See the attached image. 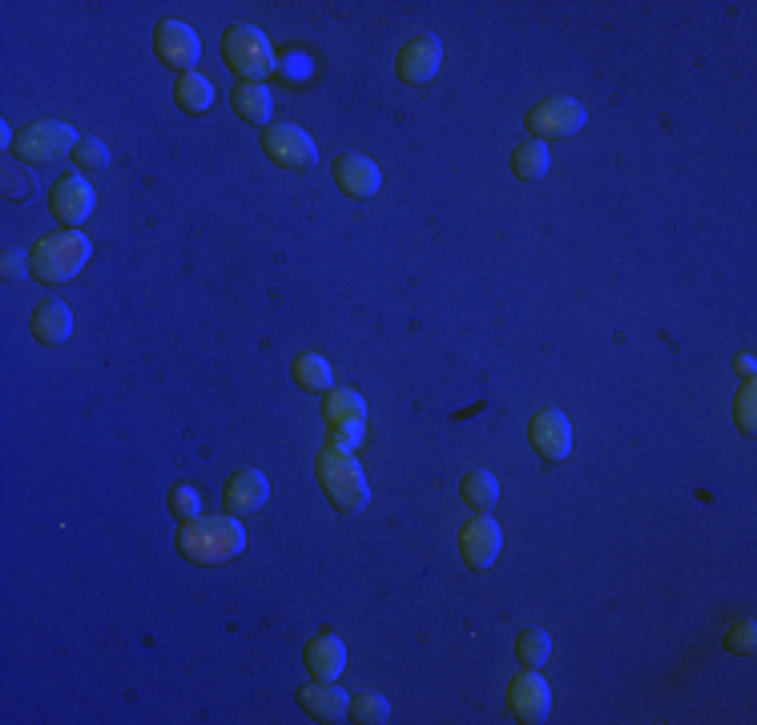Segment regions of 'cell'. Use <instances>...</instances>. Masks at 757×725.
<instances>
[{
    "instance_id": "23",
    "label": "cell",
    "mask_w": 757,
    "mask_h": 725,
    "mask_svg": "<svg viewBox=\"0 0 757 725\" xmlns=\"http://www.w3.org/2000/svg\"><path fill=\"white\" fill-rule=\"evenodd\" d=\"M295 383L303 391H331L335 383V371L323 355H298L295 359Z\"/></svg>"
},
{
    "instance_id": "9",
    "label": "cell",
    "mask_w": 757,
    "mask_h": 725,
    "mask_svg": "<svg viewBox=\"0 0 757 725\" xmlns=\"http://www.w3.org/2000/svg\"><path fill=\"white\" fill-rule=\"evenodd\" d=\"M508 709L528 725L544 722L548 709H552V694H548V682L540 677V669L515 673L508 682Z\"/></svg>"
},
{
    "instance_id": "31",
    "label": "cell",
    "mask_w": 757,
    "mask_h": 725,
    "mask_svg": "<svg viewBox=\"0 0 757 725\" xmlns=\"http://www.w3.org/2000/svg\"><path fill=\"white\" fill-rule=\"evenodd\" d=\"M754 641H757L754 620H741V625H737V629H729V637H726L729 649L741 653V657H749V653H754Z\"/></svg>"
},
{
    "instance_id": "28",
    "label": "cell",
    "mask_w": 757,
    "mask_h": 725,
    "mask_svg": "<svg viewBox=\"0 0 757 725\" xmlns=\"http://www.w3.org/2000/svg\"><path fill=\"white\" fill-rule=\"evenodd\" d=\"M169 508H174V516H178L181 525H186V520H194V516H201V500H198V492H194L189 483L169 488Z\"/></svg>"
},
{
    "instance_id": "29",
    "label": "cell",
    "mask_w": 757,
    "mask_h": 725,
    "mask_svg": "<svg viewBox=\"0 0 757 725\" xmlns=\"http://www.w3.org/2000/svg\"><path fill=\"white\" fill-rule=\"evenodd\" d=\"M37 194V178L29 169H4V198L9 202H24Z\"/></svg>"
},
{
    "instance_id": "17",
    "label": "cell",
    "mask_w": 757,
    "mask_h": 725,
    "mask_svg": "<svg viewBox=\"0 0 757 725\" xmlns=\"http://www.w3.org/2000/svg\"><path fill=\"white\" fill-rule=\"evenodd\" d=\"M298 702H303L306 714L318 717V722H347V714H351L347 694H343L338 685H331V682L306 685L303 694H298Z\"/></svg>"
},
{
    "instance_id": "12",
    "label": "cell",
    "mask_w": 757,
    "mask_h": 725,
    "mask_svg": "<svg viewBox=\"0 0 757 725\" xmlns=\"http://www.w3.org/2000/svg\"><path fill=\"white\" fill-rule=\"evenodd\" d=\"M94 202H97L94 186H89L81 174H65V178L53 186V202H49V206H53L57 222H65L69 231H77V226L94 214Z\"/></svg>"
},
{
    "instance_id": "21",
    "label": "cell",
    "mask_w": 757,
    "mask_h": 725,
    "mask_svg": "<svg viewBox=\"0 0 757 725\" xmlns=\"http://www.w3.org/2000/svg\"><path fill=\"white\" fill-rule=\"evenodd\" d=\"M512 174L520 182H540L548 174V146L540 137H528L512 149Z\"/></svg>"
},
{
    "instance_id": "7",
    "label": "cell",
    "mask_w": 757,
    "mask_h": 725,
    "mask_svg": "<svg viewBox=\"0 0 757 725\" xmlns=\"http://www.w3.org/2000/svg\"><path fill=\"white\" fill-rule=\"evenodd\" d=\"M584 106L580 101H572V97H552V101H540V106L528 109V129H532V137H568L577 134L580 126H584Z\"/></svg>"
},
{
    "instance_id": "14",
    "label": "cell",
    "mask_w": 757,
    "mask_h": 725,
    "mask_svg": "<svg viewBox=\"0 0 757 725\" xmlns=\"http://www.w3.org/2000/svg\"><path fill=\"white\" fill-rule=\"evenodd\" d=\"M335 182L351 198H371V194H378V186H383V169L371 158H363V154H343V158L335 161Z\"/></svg>"
},
{
    "instance_id": "33",
    "label": "cell",
    "mask_w": 757,
    "mask_h": 725,
    "mask_svg": "<svg viewBox=\"0 0 757 725\" xmlns=\"http://www.w3.org/2000/svg\"><path fill=\"white\" fill-rule=\"evenodd\" d=\"M734 368H737V375H741V379H754V371H757V359H754V355H749V351H746V355H737V363H734Z\"/></svg>"
},
{
    "instance_id": "2",
    "label": "cell",
    "mask_w": 757,
    "mask_h": 725,
    "mask_svg": "<svg viewBox=\"0 0 757 725\" xmlns=\"http://www.w3.org/2000/svg\"><path fill=\"white\" fill-rule=\"evenodd\" d=\"M94 258V246H89V234L81 231H53V234H41V238L32 242L29 251V266H32V278H41V283L57 286V283H69L77 274L89 266Z\"/></svg>"
},
{
    "instance_id": "11",
    "label": "cell",
    "mask_w": 757,
    "mask_h": 725,
    "mask_svg": "<svg viewBox=\"0 0 757 725\" xmlns=\"http://www.w3.org/2000/svg\"><path fill=\"white\" fill-rule=\"evenodd\" d=\"M528 440L540 452V460H568V452H572V423L557 408H544L528 423Z\"/></svg>"
},
{
    "instance_id": "22",
    "label": "cell",
    "mask_w": 757,
    "mask_h": 725,
    "mask_svg": "<svg viewBox=\"0 0 757 725\" xmlns=\"http://www.w3.org/2000/svg\"><path fill=\"white\" fill-rule=\"evenodd\" d=\"M174 97H178V106L186 109V114H206V109L214 106V85L201 74H181Z\"/></svg>"
},
{
    "instance_id": "27",
    "label": "cell",
    "mask_w": 757,
    "mask_h": 725,
    "mask_svg": "<svg viewBox=\"0 0 757 725\" xmlns=\"http://www.w3.org/2000/svg\"><path fill=\"white\" fill-rule=\"evenodd\" d=\"M73 158H77V169H106L109 166V149L101 137H81L73 149Z\"/></svg>"
},
{
    "instance_id": "19",
    "label": "cell",
    "mask_w": 757,
    "mask_h": 725,
    "mask_svg": "<svg viewBox=\"0 0 757 725\" xmlns=\"http://www.w3.org/2000/svg\"><path fill=\"white\" fill-rule=\"evenodd\" d=\"M323 420L331 423V428H363V420H367V403H363V395L351 388H338L326 395L323 403Z\"/></svg>"
},
{
    "instance_id": "24",
    "label": "cell",
    "mask_w": 757,
    "mask_h": 725,
    "mask_svg": "<svg viewBox=\"0 0 757 725\" xmlns=\"http://www.w3.org/2000/svg\"><path fill=\"white\" fill-rule=\"evenodd\" d=\"M463 500L475 508V512H488V508H495V500H500V483H495L492 472H468L463 476Z\"/></svg>"
},
{
    "instance_id": "10",
    "label": "cell",
    "mask_w": 757,
    "mask_h": 725,
    "mask_svg": "<svg viewBox=\"0 0 757 725\" xmlns=\"http://www.w3.org/2000/svg\"><path fill=\"white\" fill-rule=\"evenodd\" d=\"M500 545H504V532L495 525L492 516H472L460 532V552L468 568H492L495 557H500Z\"/></svg>"
},
{
    "instance_id": "13",
    "label": "cell",
    "mask_w": 757,
    "mask_h": 725,
    "mask_svg": "<svg viewBox=\"0 0 757 725\" xmlns=\"http://www.w3.org/2000/svg\"><path fill=\"white\" fill-rule=\"evenodd\" d=\"M440 65H443V45L435 41L432 32H423V37H415V41L403 45L400 77L407 85H423V81H432V77L440 74Z\"/></svg>"
},
{
    "instance_id": "18",
    "label": "cell",
    "mask_w": 757,
    "mask_h": 725,
    "mask_svg": "<svg viewBox=\"0 0 757 725\" xmlns=\"http://www.w3.org/2000/svg\"><path fill=\"white\" fill-rule=\"evenodd\" d=\"M32 335L41 339V343H49V347L65 343V339L73 335V311H69L61 298L41 303L37 311H32Z\"/></svg>"
},
{
    "instance_id": "25",
    "label": "cell",
    "mask_w": 757,
    "mask_h": 725,
    "mask_svg": "<svg viewBox=\"0 0 757 725\" xmlns=\"http://www.w3.org/2000/svg\"><path fill=\"white\" fill-rule=\"evenodd\" d=\"M515 653H520L524 669H540V665L552 657V641H548L544 629H524L520 633V641H515Z\"/></svg>"
},
{
    "instance_id": "4",
    "label": "cell",
    "mask_w": 757,
    "mask_h": 725,
    "mask_svg": "<svg viewBox=\"0 0 757 725\" xmlns=\"http://www.w3.org/2000/svg\"><path fill=\"white\" fill-rule=\"evenodd\" d=\"M222 57L230 65L234 74H243V81H263V77L274 74V49L266 41L263 29L238 21L226 29L222 37Z\"/></svg>"
},
{
    "instance_id": "20",
    "label": "cell",
    "mask_w": 757,
    "mask_h": 725,
    "mask_svg": "<svg viewBox=\"0 0 757 725\" xmlns=\"http://www.w3.org/2000/svg\"><path fill=\"white\" fill-rule=\"evenodd\" d=\"M234 109H238V117L250 121V126H266L274 114V97L263 81H243L234 89Z\"/></svg>"
},
{
    "instance_id": "5",
    "label": "cell",
    "mask_w": 757,
    "mask_h": 725,
    "mask_svg": "<svg viewBox=\"0 0 757 725\" xmlns=\"http://www.w3.org/2000/svg\"><path fill=\"white\" fill-rule=\"evenodd\" d=\"M77 129L65 126V121H32L17 134L12 141V154L21 161H57L65 154H73L77 149Z\"/></svg>"
},
{
    "instance_id": "8",
    "label": "cell",
    "mask_w": 757,
    "mask_h": 725,
    "mask_svg": "<svg viewBox=\"0 0 757 725\" xmlns=\"http://www.w3.org/2000/svg\"><path fill=\"white\" fill-rule=\"evenodd\" d=\"M154 49L158 57L169 65V69H178V74H194V65L201 57V41L198 32L189 29L186 21H161L158 32H154Z\"/></svg>"
},
{
    "instance_id": "6",
    "label": "cell",
    "mask_w": 757,
    "mask_h": 725,
    "mask_svg": "<svg viewBox=\"0 0 757 725\" xmlns=\"http://www.w3.org/2000/svg\"><path fill=\"white\" fill-rule=\"evenodd\" d=\"M263 149H266V158L278 161L283 169H311L318 158L315 137L306 134L303 126H291V121H274V126H266Z\"/></svg>"
},
{
    "instance_id": "16",
    "label": "cell",
    "mask_w": 757,
    "mask_h": 725,
    "mask_svg": "<svg viewBox=\"0 0 757 725\" xmlns=\"http://www.w3.org/2000/svg\"><path fill=\"white\" fill-rule=\"evenodd\" d=\"M343 665H347V645H343L338 633L311 637V645H306V669H311L315 682H338Z\"/></svg>"
},
{
    "instance_id": "30",
    "label": "cell",
    "mask_w": 757,
    "mask_h": 725,
    "mask_svg": "<svg viewBox=\"0 0 757 725\" xmlns=\"http://www.w3.org/2000/svg\"><path fill=\"white\" fill-rule=\"evenodd\" d=\"M754 411H757V388H754V379H746V388L737 391V428L754 431Z\"/></svg>"
},
{
    "instance_id": "32",
    "label": "cell",
    "mask_w": 757,
    "mask_h": 725,
    "mask_svg": "<svg viewBox=\"0 0 757 725\" xmlns=\"http://www.w3.org/2000/svg\"><path fill=\"white\" fill-rule=\"evenodd\" d=\"M24 271H32L29 263H24L21 251H9L4 254V278H24Z\"/></svg>"
},
{
    "instance_id": "26",
    "label": "cell",
    "mask_w": 757,
    "mask_h": 725,
    "mask_svg": "<svg viewBox=\"0 0 757 725\" xmlns=\"http://www.w3.org/2000/svg\"><path fill=\"white\" fill-rule=\"evenodd\" d=\"M351 722H358V725H383V722H391L387 697H378V694L351 697Z\"/></svg>"
},
{
    "instance_id": "3",
    "label": "cell",
    "mask_w": 757,
    "mask_h": 725,
    "mask_svg": "<svg viewBox=\"0 0 757 725\" xmlns=\"http://www.w3.org/2000/svg\"><path fill=\"white\" fill-rule=\"evenodd\" d=\"M315 476L338 512H363V508H367L371 500L367 476H363V468H358V460L351 452H343V448H323L315 460Z\"/></svg>"
},
{
    "instance_id": "1",
    "label": "cell",
    "mask_w": 757,
    "mask_h": 725,
    "mask_svg": "<svg viewBox=\"0 0 757 725\" xmlns=\"http://www.w3.org/2000/svg\"><path fill=\"white\" fill-rule=\"evenodd\" d=\"M178 548L194 565H222L246 548V528L238 525V516H194L181 525Z\"/></svg>"
},
{
    "instance_id": "15",
    "label": "cell",
    "mask_w": 757,
    "mask_h": 725,
    "mask_svg": "<svg viewBox=\"0 0 757 725\" xmlns=\"http://www.w3.org/2000/svg\"><path fill=\"white\" fill-rule=\"evenodd\" d=\"M222 496H226V508H230L234 516H250L271 500V480H266L258 468H243L238 476H230V483H226Z\"/></svg>"
}]
</instances>
